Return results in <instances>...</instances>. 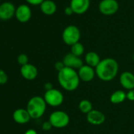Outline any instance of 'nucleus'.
<instances>
[{
    "instance_id": "obj_5",
    "label": "nucleus",
    "mask_w": 134,
    "mask_h": 134,
    "mask_svg": "<svg viewBox=\"0 0 134 134\" xmlns=\"http://www.w3.org/2000/svg\"><path fill=\"white\" fill-rule=\"evenodd\" d=\"M62 38L66 45L71 47L79 42L81 38V32L77 26L69 25L63 30Z\"/></svg>"
},
{
    "instance_id": "obj_23",
    "label": "nucleus",
    "mask_w": 134,
    "mask_h": 134,
    "mask_svg": "<svg viewBox=\"0 0 134 134\" xmlns=\"http://www.w3.org/2000/svg\"><path fill=\"white\" fill-rule=\"evenodd\" d=\"M8 81V76L6 72L0 69V85H5Z\"/></svg>"
},
{
    "instance_id": "obj_11",
    "label": "nucleus",
    "mask_w": 134,
    "mask_h": 134,
    "mask_svg": "<svg viewBox=\"0 0 134 134\" xmlns=\"http://www.w3.org/2000/svg\"><path fill=\"white\" fill-rule=\"evenodd\" d=\"M21 75L23 78L28 81H32L38 76V70L36 67L30 63L21 66Z\"/></svg>"
},
{
    "instance_id": "obj_22",
    "label": "nucleus",
    "mask_w": 134,
    "mask_h": 134,
    "mask_svg": "<svg viewBox=\"0 0 134 134\" xmlns=\"http://www.w3.org/2000/svg\"><path fill=\"white\" fill-rule=\"evenodd\" d=\"M17 60H18V64L21 65V66L25 65H26V64L29 63V57L25 54H19L18 57V58H17Z\"/></svg>"
},
{
    "instance_id": "obj_16",
    "label": "nucleus",
    "mask_w": 134,
    "mask_h": 134,
    "mask_svg": "<svg viewBox=\"0 0 134 134\" xmlns=\"http://www.w3.org/2000/svg\"><path fill=\"white\" fill-rule=\"evenodd\" d=\"M13 119L16 123L20 125H24L29 122L31 117L26 109L18 108L14 111Z\"/></svg>"
},
{
    "instance_id": "obj_24",
    "label": "nucleus",
    "mask_w": 134,
    "mask_h": 134,
    "mask_svg": "<svg viewBox=\"0 0 134 134\" xmlns=\"http://www.w3.org/2000/svg\"><path fill=\"white\" fill-rule=\"evenodd\" d=\"M65 65H64V63L62 62V61H58V62H56L55 63H54V69H55V70L58 73V72H60L62 70H63L64 68H65Z\"/></svg>"
},
{
    "instance_id": "obj_19",
    "label": "nucleus",
    "mask_w": 134,
    "mask_h": 134,
    "mask_svg": "<svg viewBox=\"0 0 134 134\" xmlns=\"http://www.w3.org/2000/svg\"><path fill=\"white\" fill-rule=\"evenodd\" d=\"M126 99V92L123 90H116L110 96V101L113 104L122 103Z\"/></svg>"
},
{
    "instance_id": "obj_3",
    "label": "nucleus",
    "mask_w": 134,
    "mask_h": 134,
    "mask_svg": "<svg viewBox=\"0 0 134 134\" xmlns=\"http://www.w3.org/2000/svg\"><path fill=\"white\" fill-rule=\"evenodd\" d=\"M47 104L46 103L43 97L36 96L32 97L26 107V110H28L31 118L38 119L40 118L45 113Z\"/></svg>"
},
{
    "instance_id": "obj_27",
    "label": "nucleus",
    "mask_w": 134,
    "mask_h": 134,
    "mask_svg": "<svg viewBox=\"0 0 134 134\" xmlns=\"http://www.w3.org/2000/svg\"><path fill=\"white\" fill-rule=\"evenodd\" d=\"M26 1L32 5H40L44 0H26Z\"/></svg>"
},
{
    "instance_id": "obj_29",
    "label": "nucleus",
    "mask_w": 134,
    "mask_h": 134,
    "mask_svg": "<svg viewBox=\"0 0 134 134\" xmlns=\"http://www.w3.org/2000/svg\"><path fill=\"white\" fill-rule=\"evenodd\" d=\"M44 88H45L46 91H48V90H51V89H52V88H53V85H52L51 83L47 82V83H45V85H44Z\"/></svg>"
},
{
    "instance_id": "obj_15",
    "label": "nucleus",
    "mask_w": 134,
    "mask_h": 134,
    "mask_svg": "<svg viewBox=\"0 0 134 134\" xmlns=\"http://www.w3.org/2000/svg\"><path fill=\"white\" fill-rule=\"evenodd\" d=\"M15 15L17 19L21 22H26L28 21L32 16V11L30 7L26 4H21L18 7Z\"/></svg>"
},
{
    "instance_id": "obj_12",
    "label": "nucleus",
    "mask_w": 134,
    "mask_h": 134,
    "mask_svg": "<svg viewBox=\"0 0 134 134\" xmlns=\"http://www.w3.org/2000/svg\"><path fill=\"white\" fill-rule=\"evenodd\" d=\"M70 7L77 14L85 13L90 7V0H71Z\"/></svg>"
},
{
    "instance_id": "obj_21",
    "label": "nucleus",
    "mask_w": 134,
    "mask_h": 134,
    "mask_svg": "<svg viewBox=\"0 0 134 134\" xmlns=\"http://www.w3.org/2000/svg\"><path fill=\"white\" fill-rule=\"evenodd\" d=\"M70 50H71V51H70L71 54H73L74 55H75L77 57L81 58V56L83 55V54L85 52V47L81 43L78 42V43L72 45Z\"/></svg>"
},
{
    "instance_id": "obj_18",
    "label": "nucleus",
    "mask_w": 134,
    "mask_h": 134,
    "mask_svg": "<svg viewBox=\"0 0 134 134\" xmlns=\"http://www.w3.org/2000/svg\"><path fill=\"white\" fill-rule=\"evenodd\" d=\"M40 9L42 12L47 15L54 14L57 10V6L54 2L51 0H44L40 4Z\"/></svg>"
},
{
    "instance_id": "obj_6",
    "label": "nucleus",
    "mask_w": 134,
    "mask_h": 134,
    "mask_svg": "<svg viewBox=\"0 0 134 134\" xmlns=\"http://www.w3.org/2000/svg\"><path fill=\"white\" fill-rule=\"evenodd\" d=\"M43 99L48 106L53 107H59L64 102V96L62 92L56 88L46 91L43 95Z\"/></svg>"
},
{
    "instance_id": "obj_2",
    "label": "nucleus",
    "mask_w": 134,
    "mask_h": 134,
    "mask_svg": "<svg viewBox=\"0 0 134 134\" xmlns=\"http://www.w3.org/2000/svg\"><path fill=\"white\" fill-rule=\"evenodd\" d=\"M58 81L60 86L67 92L76 91L80 85V78L77 70L65 67L58 73Z\"/></svg>"
},
{
    "instance_id": "obj_14",
    "label": "nucleus",
    "mask_w": 134,
    "mask_h": 134,
    "mask_svg": "<svg viewBox=\"0 0 134 134\" xmlns=\"http://www.w3.org/2000/svg\"><path fill=\"white\" fill-rule=\"evenodd\" d=\"M16 9L14 5L10 2H4L0 4V19L8 20L15 14Z\"/></svg>"
},
{
    "instance_id": "obj_8",
    "label": "nucleus",
    "mask_w": 134,
    "mask_h": 134,
    "mask_svg": "<svg viewBox=\"0 0 134 134\" xmlns=\"http://www.w3.org/2000/svg\"><path fill=\"white\" fill-rule=\"evenodd\" d=\"M62 62L65 67H69V68L74 69L75 70H78L84 65L83 60L80 57H77L71 53H68L64 56Z\"/></svg>"
},
{
    "instance_id": "obj_20",
    "label": "nucleus",
    "mask_w": 134,
    "mask_h": 134,
    "mask_svg": "<svg viewBox=\"0 0 134 134\" xmlns=\"http://www.w3.org/2000/svg\"><path fill=\"white\" fill-rule=\"evenodd\" d=\"M78 108L82 114H88L90 111L93 110V106L92 102L88 99H82L78 104Z\"/></svg>"
},
{
    "instance_id": "obj_10",
    "label": "nucleus",
    "mask_w": 134,
    "mask_h": 134,
    "mask_svg": "<svg viewBox=\"0 0 134 134\" xmlns=\"http://www.w3.org/2000/svg\"><path fill=\"white\" fill-rule=\"evenodd\" d=\"M87 121L92 125H100L105 122V114L98 110H92L88 114H86Z\"/></svg>"
},
{
    "instance_id": "obj_9",
    "label": "nucleus",
    "mask_w": 134,
    "mask_h": 134,
    "mask_svg": "<svg viewBox=\"0 0 134 134\" xmlns=\"http://www.w3.org/2000/svg\"><path fill=\"white\" fill-rule=\"evenodd\" d=\"M77 74L80 80L84 82H90L96 76V70L86 64H84L77 70Z\"/></svg>"
},
{
    "instance_id": "obj_26",
    "label": "nucleus",
    "mask_w": 134,
    "mask_h": 134,
    "mask_svg": "<svg viewBox=\"0 0 134 134\" xmlns=\"http://www.w3.org/2000/svg\"><path fill=\"white\" fill-rule=\"evenodd\" d=\"M126 99L129 101H134V89L129 90L126 92Z\"/></svg>"
},
{
    "instance_id": "obj_7",
    "label": "nucleus",
    "mask_w": 134,
    "mask_h": 134,
    "mask_svg": "<svg viewBox=\"0 0 134 134\" xmlns=\"http://www.w3.org/2000/svg\"><path fill=\"white\" fill-rule=\"evenodd\" d=\"M118 8L119 5L116 0H102L99 4V10L104 15L114 14Z\"/></svg>"
},
{
    "instance_id": "obj_1",
    "label": "nucleus",
    "mask_w": 134,
    "mask_h": 134,
    "mask_svg": "<svg viewBox=\"0 0 134 134\" xmlns=\"http://www.w3.org/2000/svg\"><path fill=\"white\" fill-rule=\"evenodd\" d=\"M96 77L103 81H110L114 79L119 70L118 62L112 58H106L101 60L95 68Z\"/></svg>"
},
{
    "instance_id": "obj_30",
    "label": "nucleus",
    "mask_w": 134,
    "mask_h": 134,
    "mask_svg": "<svg viewBox=\"0 0 134 134\" xmlns=\"http://www.w3.org/2000/svg\"><path fill=\"white\" fill-rule=\"evenodd\" d=\"M24 134H37V132L33 129H29L26 130Z\"/></svg>"
},
{
    "instance_id": "obj_25",
    "label": "nucleus",
    "mask_w": 134,
    "mask_h": 134,
    "mask_svg": "<svg viewBox=\"0 0 134 134\" xmlns=\"http://www.w3.org/2000/svg\"><path fill=\"white\" fill-rule=\"evenodd\" d=\"M53 128L52 125L51 124V122L49 121H46L42 124V129L43 131H49Z\"/></svg>"
},
{
    "instance_id": "obj_4",
    "label": "nucleus",
    "mask_w": 134,
    "mask_h": 134,
    "mask_svg": "<svg viewBox=\"0 0 134 134\" xmlns=\"http://www.w3.org/2000/svg\"><path fill=\"white\" fill-rule=\"evenodd\" d=\"M48 121L53 128L63 129L70 124V118L68 114L63 110H55L50 114Z\"/></svg>"
},
{
    "instance_id": "obj_28",
    "label": "nucleus",
    "mask_w": 134,
    "mask_h": 134,
    "mask_svg": "<svg viewBox=\"0 0 134 134\" xmlns=\"http://www.w3.org/2000/svg\"><path fill=\"white\" fill-rule=\"evenodd\" d=\"M64 11H65V14L66 15H68V16H70V15H71V14H74L73 10L71 9L70 7H65V9Z\"/></svg>"
},
{
    "instance_id": "obj_17",
    "label": "nucleus",
    "mask_w": 134,
    "mask_h": 134,
    "mask_svg": "<svg viewBox=\"0 0 134 134\" xmlns=\"http://www.w3.org/2000/svg\"><path fill=\"white\" fill-rule=\"evenodd\" d=\"M85 62L86 65L92 67V68H96L101 62V59L99 55L96 52L89 51L85 56Z\"/></svg>"
},
{
    "instance_id": "obj_13",
    "label": "nucleus",
    "mask_w": 134,
    "mask_h": 134,
    "mask_svg": "<svg viewBox=\"0 0 134 134\" xmlns=\"http://www.w3.org/2000/svg\"><path fill=\"white\" fill-rule=\"evenodd\" d=\"M119 82L121 87L127 91L134 89V74L129 71L121 73L119 77Z\"/></svg>"
}]
</instances>
